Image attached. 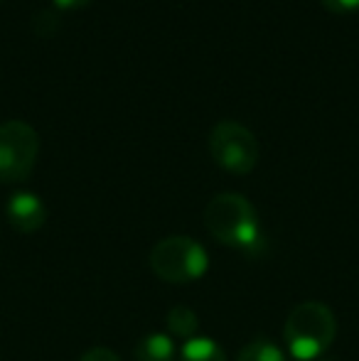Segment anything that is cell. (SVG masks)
Masks as SVG:
<instances>
[{"label":"cell","mask_w":359,"mask_h":361,"mask_svg":"<svg viewBox=\"0 0 359 361\" xmlns=\"http://www.w3.org/2000/svg\"><path fill=\"white\" fill-rule=\"evenodd\" d=\"M288 361H298V359H291V357H288ZM310 361H337L335 357H327V354H325V357H317V359H310Z\"/></svg>","instance_id":"obj_14"},{"label":"cell","mask_w":359,"mask_h":361,"mask_svg":"<svg viewBox=\"0 0 359 361\" xmlns=\"http://www.w3.org/2000/svg\"><path fill=\"white\" fill-rule=\"evenodd\" d=\"M330 13H337V15H347V13H355L359 10V0H322Z\"/></svg>","instance_id":"obj_11"},{"label":"cell","mask_w":359,"mask_h":361,"mask_svg":"<svg viewBox=\"0 0 359 361\" xmlns=\"http://www.w3.org/2000/svg\"><path fill=\"white\" fill-rule=\"evenodd\" d=\"M150 268L160 281L185 286L205 276L209 268V256L195 238L168 236L155 243L150 251Z\"/></svg>","instance_id":"obj_3"},{"label":"cell","mask_w":359,"mask_h":361,"mask_svg":"<svg viewBox=\"0 0 359 361\" xmlns=\"http://www.w3.org/2000/svg\"><path fill=\"white\" fill-rule=\"evenodd\" d=\"M209 150L217 165L231 175H249L259 162V140L236 121H221L212 128Z\"/></svg>","instance_id":"obj_4"},{"label":"cell","mask_w":359,"mask_h":361,"mask_svg":"<svg viewBox=\"0 0 359 361\" xmlns=\"http://www.w3.org/2000/svg\"><path fill=\"white\" fill-rule=\"evenodd\" d=\"M79 361H121L118 359V354L116 352H111V349H106V347H94V349H89L87 354H84Z\"/></svg>","instance_id":"obj_12"},{"label":"cell","mask_w":359,"mask_h":361,"mask_svg":"<svg viewBox=\"0 0 359 361\" xmlns=\"http://www.w3.org/2000/svg\"><path fill=\"white\" fill-rule=\"evenodd\" d=\"M337 337V317L325 302L308 300L291 310L283 329V339L291 359L310 361L325 357Z\"/></svg>","instance_id":"obj_2"},{"label":"cell","mask_w":359,"mask_h":361,"mask_svg":"<svg viewBox=\"0 0 359 361\" xmlns=\"http://www.w3.org/2000/svg\"><path fill=\"white\" fill-rule=\"evenodd\" d=\"M5 216H8V224L15 231L32 233L37 228H42L44 221H47V207H44V202L35 192L23 190V192H15L8 200Z\"/></svg>","instance_id":"obj_6"},{"label":"cell","mask_w":359,"mask_h":361,"mask_svg":"<svg viewBox=\"0 0 359 361\" xmlns=\"http://www.w3.org/2000/svg\"><path fill=\"white\" fill-rule=\"evenodd\" d=\"M205 224L209 233L224 246L256 256L264 248V233H261L259 214L246 197L224 192L209 200L205 209Z\"/></svg>","instance_id":"obj_1"},{"label":"cell","mask_w":359,"mask_h":361,"mask_svg":"<svg viewBox=\"0 0 359 361\" xmlns=\"http://www.w3.org/2000/svg\"><path fill=\"white\" fill-rule=\"evenodd\" d=\"M165 322H168V334L173 339L187 342V339L197 337L200 317H197L195 310H190L187 305H175V307L168 312V317H165Z\"/></svg>","instance_id":"obj_8"},{"label":"cell","mask_w":359,"mask_h":361,"mask_svg":"<svg viewBox=\"0 0 359 361\" xmlns=\"http://www.w3.org/2000/svg\"><path fill=\"white\" fill-rule=\"evenodd\" d=\"M59 8H82V5L91 3V0H54Z\"/></svg>","instance_id":"obj_13"},{"label":"cell","mask_w":359,"mask_h":361,"mask_svg":"<svg viewBox=\"0 0 359 361\" xmlns=\"http://www.w3.org/2000/svg\"><path fill=\"white\" fill-rule=\"evenodd\" d=\"M180 361H226L224 349L214 342L212 337H192L182 342Z\"/></svg>","instance_id":"obj_9"},{"label":"cell","mask_w":359,"mask_h":361,"mask_svg":"<svg viewBox=\"0 0 359 361\" xmlns=\"http://www.w3.org/2000/svg\"><path fill=\"white\" fill-rule=\"evenodd\" d=\"M39 152V135L25 121L0 126V182H23L30 177Z\"/></svg>","instance_id":"obj_5"},{"label":"cell","mask_w":359,"mask_h":361,"mask_svg":"<svg viewBox=\"0 0 359 361\" xmlns=\"http://www.w3.org/2000/svg\"><path fill=\"white\" fill-rule=\"evenodd\" d=\"M135 361H175L178 344L168 332H150L135 344Z\"/></svg>","instance_id":"obj_7"},{"label":"cell","mask_w":359,"mask_h":361,"mask_svg":"<svg viewBox=\"0 0 359 361\" xmlns=\"http://www.w3.org/2000/svg\"><path fill=\"white\" fill-rule=\"evenodd\" d=\"M236 361H288V357L269 337H256L241 349Z\"/></svg>","instance_id":"obj_10"}]
</instances>
